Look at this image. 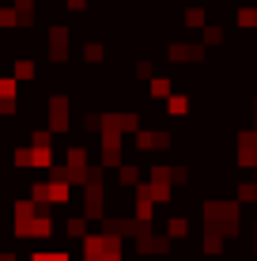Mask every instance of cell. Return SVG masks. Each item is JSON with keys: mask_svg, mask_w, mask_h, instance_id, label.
<instances>
[{"mask_svg": "<svg viewBox=\"0 0 257 261\" xmlns=\"http://www.w3.org/2000/svg\"><path fill=\"white\" fill-rule=\"evenodd\" d=\"M238 23H242V27H253V23H257V12H253V8H242V12H238Z\"/></svg>", "mask_w": 257, "mask_h": 261, "instance_id": "cell-13", "label": "cell"}, {"mask_svg": "<svg viewBox=\"0 0 257 261\" xmlns=\"http://www.w3.org/2000/svg\"><path fill=\"white\" fill-rule=\"evenodd\" d=\"M166 239H170V242H182V239H189V220H182V216L166 220Z\"/></svg>", "mask_w": 257, "mask_h": 261, "instance_id": "cell-2", "label": "cell"}, {"mask_svg": "<svg viewBox=\"0 0 257 261\" xmlns=\"http://www.w3.org/2000/svg\"><path fill=\"white\" fill-rule=\"evenodd\" d=\"M46 110H49V133H65L68 129V98L65 95H53Z\"/></svg>", "mask_w": 257, "mask_h": 261, "instance_id": "cell-1", "label": "cell"}, {"mask_svg": "<svg viewBox=\"0 0 257 261\" xmlns=\"http://www.w3.org/2000/svg\"><path fill=\"white\" fill-rule=\"evenodd\" d=\"M152 95L155 98H166V95H170V80H152Z\"/></svg>", "mask_w": 257, "mask_h": 261, "instance_id": "cell-9", "label": "cell"}, {"mask_svg": "<svg viewBox=\"0 0 257 261\" xmlns=\"http://www.w3.org/2000/svg\"><path fill=\"white\" fill-rule=\"evenodd\" d=\"M34 76V65L31 61H15V80H31Z\"/></svg>", "mask_w": 257, "mask_h": 261, "instance_id": "cell-8", "label": "cell"}, {"mask_svg": "<svg viewBox=\"0 0 257 261\" xmlns=\"http://www.w3.org/2000/svg\"><path fill=\"white\" fill-rule=\"evenodd\" d=\"M83 57H87V61H99V57H102V49H99V46H87Z\"/></svg>", "mask_w": 257, "mask_h": 261, "instance_id": "cell-14", "label": "cell"}, {"mask_svg": "<svg viewBox=\"0 0 257 261\" xmlns=\"http://www.w3.org/2000/svg\"><path fill=\"white\" fill-rule=\"evenodd\" d=\"M65 235L76 239V242H83V239H87V220H79V216H68V220H65Z\"/></svg>", "mask_w": 257, "mask_h": 261, "instance_id": "cell-3", "label": "cell"}, {"mask_svg": "<svg viewBox=\"0 0 257 261\" xmlns=\"http://www.w3.org/2000/svg\"><path fill=\"white\" fill-rule=\"evenodd\" d=\"M31 261H72V257H68L65 250H53V254H34Z\"/></svg>", "mask_w": 257, "mask_h": 261, "instance_id": "cell-10", "label": "cell"}, {"mask_svg": "<svg viewBox=\"0 0 257 261\" xmlns=\"http://www.w3.org/2000/svg\"><path fill=\"white\" fill-rule=\"evenodd\" d=\"M12 163H15V167H31V148H15Z\"/></svg>", "mask_w": 257, "mask_h": 261, "instance_id": "cell-11", "label": "cell"}, {"mask_svg": "<svg viewBox=\"0 0 257 261\" xmlns=\"http://www.w3.org/2000/svg\"><path fill=\"white\" fill-rule=\"evenodd\" d=\"M136 178H140L136 167H121V186H136Z\"/></svg>", "mask_w": 257, "mask_h": 261, "instance_id": "cell-12", "label": "cell"}, {"mask_svg": "<svg viewBox=\"0 0 257 261\" xmlns=\"http://www.w3.org/2000/svg\"><path fill=\"white\" fill-rule=\"evenodd\" d=\"M166 114H170V118H185V114H189V98L185 95H166Z\"/></svg>", "mask_w": 257, "mask_h": 261, "instance_id": "cell-4", "label": "cell"}, {"mask_svg": "<svg viewBox=\"0 0 257 261\" xmlns=\"http://www.w3.org/2000/svg\"><path fill=\"white\" fill-rule=\"evenodd\" d=\"M0 261H15V254H0Z\"/></svg>", "mask_w": 257, "mask_h": 261, "instance_id": "cell-15", "label": "cell"}, {"mask_svg": "<svg viewBox=\"0 0 257 261\" xmlns=\"http://www.w3.org/2000/svg\"><path fill=\"white\" fill-rule=\"evenodd\" d=\"M15 91H19V80H4L0 76V98H15Z\"/></svg>", "mask_w": 257, "mask_h": 261, "instance_id": "cell-7", "label": "cell"}, {"mask_svg": "<svg viewBox=\"0 0 257 261\" xmlns=\"http://www.w3.org/2000/svg\"><path fill=\"white\" fill-rule=\"evenodd\" d=\"M238 201H242V204H253V201H257V182H242V186H238Z\"/></svg>", "mask_w": 257, "mask_h": 261, "instance_id": "cell-5", "label": "cell"}, {"mask_svg": "<svg viewBox=\"0 0 257 261\" xmlns=\"http://www.w3.org/2000/svg\"><path fill=\"white\" fill-rule=\"evenodd\" d=\"M31 148H53V133H46V129H34Z\"/></svg>", "mask_w": 257, "mask_h": 261, "instance_id": "cell-6", "label": "cell"}]
</instances>
